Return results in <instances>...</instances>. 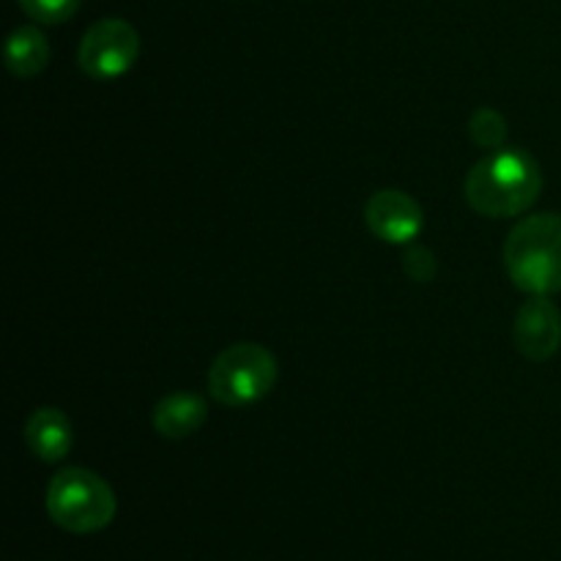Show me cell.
<instances>
[{
    "mask_svg": "<svg viewBox=\"0 0 561 561\" xmlns=\"http://www.w3.org/2000/svg\"><path fill=\"white\" fill-rule=\"evenodd\" d=\"M542 170L526 151H499L480 159L466 179V201L477 214L491 219L518 217L537 203Z\"/></svg>",
    "mask_w": 561,
    "mask_h": 561,
    "instance_id": "6da1fadb",
    "label": "cell"
},
{
    "mask_svg": "<svg viewBox=\"0 0 561 561\" xmlns=\"http://www.w3.org/2000/svg\"><path fill=\"white\" fill-rule=\"evenodd\" d=\"M504 266L515 288L531 296L561 290V214H535L504 241Z\"/></svg>",
    "mask_w": 561,
    "mask_h": 561,
    "instance_id": "7a4b0ae2",
    "label": "cell"
},
{
    "mask_svg": "<svg viewBox=\"0 0 561 561\" xmlns=\"http://www.w3.org/2000/svg\"><path fill=\"white\" fill-rule=\"evenodd\" d=\"M115 493L107 482L93 471L71 466L58 471L47 488V513L55 526L71 535H93L113 524Z\"/></svg>",
    "mask_w": 561,
    "mask_h": 561,
    "instance_id": "3957f363",
    "label": "cell"
},
{
    "mask_svg": "<svg viewBox=\"0 0 561 561\" xmlns=\"http://www.w3.org/2000/svg\"><path fill=\"white\" fill-rule=\"evenodd\" d=\"M277 383V359L255 343H236L214 359L208 389L225 409H247L266 398Z\"/></svg>",
    "mask_w": 561,
    "mask_h": 561,
    "instance_id": "277c9868",
    "label": "cell"
},
{
    "mask_svg": "<svg viewBox=\"0 0 561 561\" xmlns=\"http://www.w3.org/2000/svg\"><path fill=\"white\" fill-rule=\"evenodd\" d=\"M140 55V36L118 16L93 22L80 42V69L93 80H115L135 66Z\"/></svg>",
    "mask_w": 561,
    "mask_h": 561,
    "instance_id": "5b68a950",
    "label": "cell"
},
{
    "mask_svg": "<svg viewBox=\"0 0 561 561\" xmlns=\"http://www.w3.org/2000/svg\"><path fill=\"white\" fill-rule=\"evenodd\" d=\"M515 348L529 362H548L561 345V312L548 296H531L515 316Z\"/></svg>",
    "mask_w": 561,
    "mask_h": 561,
    "instance_id": "8992f818",
    "label": "cell"
},
{
    "mask_svg": "<svg viewBox=\"0 0 561 561\" xmlns=\"http://www.w3.org/2000/svg\"><path fill=\"white\" fill-rule=\"evenodd\" d=\"M367 228L387 244H409L422 230V208L400 190H381L365 206Z\"/></svg>",
    "mask_w": 561,
    "mask_h": 561,
    "instance_id": "52a82bcc",
    "label": "cell"
},
{
    "mask_svg": "<svg viewBox=\"0 0 561 561\" xmlns=\"http://www.w3.org/2000/svg\"><path fill=\"white\" fill-rule=\"evenodd\" d=\"M25 442L38 460L58 463L69 455L75 442L69 416L58 409H36L25 422Z\"/></svg>",
    "mask_w": 561,
    "mask_h": 561,
    "instance_id": "ba28073f",
    "label": "cell"
},
{
    "mask_svg": "<svg viewBox=\"0 0 561 561\" xmlns=\"http://www.w3.org/2000/svg\"><path fill=\"white\" fill-rule=\"evenodd\" d=\"M208 405L195 392H173L162 398L153 409V431L162 438H186L203 427Z\"/></svg>",
    "mask_w": 561,
    "mask_h": 561,
    "instance_id": "9c48e42d",
    "label": "cell"
},
{
    "mask_svg": "<svg viewBox=\"0 0 561 561\" xmlns=\"http://www.w3.org/2000/svg\"><path fill=\"white\" fill-rule=\"evenodd\" d=\"M49 60V44L33 25L16 27L5 42V66L14 77H36Z\"/></svg>",
    "mask_w": 561,
    "mask_h": 561,
    "instance_id": "30bf717a",
    "label": "cell"
},
{
    "mask_svg": "<svg viewBox=\"0 0 561 561\" xmlns=\"http://www.w3.org/2000/svg\"><path fill=\"white\" fill-rule=\"evenodd\" d=\"M469 135L477 146L482 148H499L507 137V121L502 113L491 107H480L469 121Z\"/></svg>",
    "mask_w": 561,
    "mask_h": 561,
    "instance_id": "8fae6325",
    "label": "cell"
},
{
    "mask_svg": "<svg viewBox=\"0 0 561 561\" xmlns=\"http://www.w3.org/2000/svg\"><path fill=\"white\" fill-rule=\"evenodd\" d=\"M27 16L44 25H60L80 11L82 0H16Z\"/></svg>",
    "mask_w": 561,
    "mask_h": 561,
    "instance_id": "7c38bea8",
    "label": "cell"
},
{
    "mask_svg": "<svg viewBox=\"0 0 561 561\" xmlns=\"http://www.w3.org/2000/svg\"><path fill=\"white\" fill-rule=\"evenodd\" d=\"M403 268L414 283H431L438 263L427 247H411V250L403 255Z\"/></svg>",
    "mask_w": 561,
    "mask_h": 561,
    "instance_id": "4fadbf2b",
    "label": "cell"
}]
</instances>
